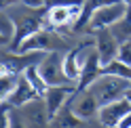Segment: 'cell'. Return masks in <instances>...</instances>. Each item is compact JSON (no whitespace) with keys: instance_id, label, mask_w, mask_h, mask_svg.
<instances>
[{"instance_id":"ba28073f","label":"cell","mask_w":131,"mask_h":128,"mask_svg":"<svg viewBox=\"0 0 131 128\" xmlns=\"http://www.w3.org/2000/svg\"><path fill=\"white\" fill-rule=\"evenodd\" d=\"M78 90L76 84H61V86H49V90L45 92V103H47V109L51 118L57 114L59 109H63L66 105L70 103V99L74 97V92Z\"/></svg>"},{"instance_id":"7a4b0ae2","label":"cell","mask_w":131,"mask_h":128,"mask_svg":"<svg viewBox=\"0 0 131 128\" xmlns=\"http://www.w3.org/2000/svg\"><path fill=\"white\" fill-rule=\"evenodd\" d=\"M72 49V44L68 42V36L61 34L57 29H38L30 38L23 40V44L19 46V53H68Z\"/></svg>"},{"instance_id":"9c48e42d","label":"cell","mask_w":131,"mask_h":128,"mask_svg":"<svg viewBox=\"0 0 131 128\" xmlns=\"http://www.w3.org/2000/svg\"><path fill=\"white\" fill-rule=\"evenodd\" d=\"M93 36H95V51H97V55H100V59H102L104 65L118 57L121 42H118V38L112 34L110 27L97 29V31H93Z\"/></svg>"},{"instance_id":"30bf717a","label":"cell","mask_w":131,"mask_h":128,"mask_svg":"<svg viewBox=\"0 0 131 128\" xmlns=\"http://www.w3.org/2000/svg\"><path fill=\"white\" fill-rule=\"evenodd\" d=\"M129 111H131V103L123 97L118 101L108 103V105H102L100 114H97V122H100L104 128H116L118 122L129 114Z\"/></svg>"},{"instance_id":"5bb4252c","label":"cell","mask_w":131,"mask_h":128,"mask_svg":"<svg viewBox=\"0 0 131 128\" xmlns=\"http://www.w3.org/2000/svg\"><path fill=\"white\" fill-rule=\"evenodd\" d=\"M15 34H17V27H15V21L9 17V13L2 11V19H0V40H2V51H9Z\"/></svg>"},{"instance_id":"44dd1931","label":"cell","mask_w":131,"mask_h":128,"mask_svg":"<svg viewBox=\"0 0 131 128\" xmlns=\"http://www.w3.org/2000/svg\"><path fill=\"white\" fill-rule=\"evenodd\" d=\"M23 4L34 6V9H45V6H47V0H23Z\"/></svg>"},{"instance_id":"ac0fdd59","label":"cell","mask_w":131,"mask_h":128,"mask_svg":"<svg viewBox=\"0 0 131 128\" xmlns=\"http://www.w3.org/2000/svg\"><path fill=\"white\" fill-rule=\"evenodd\" d=\"M104 74H110V76H116V78H123V80H129L131 82V65L123 63L121 59H112L110 63H106Z\"/></svg>"},{"instance_id":"7402d4cb","label":"cell","mask_w":131,"mask_h":128,"mask_svg":"<svg viewBox=\"0 0 131 128\" xmlns=\"http://www.w3.org/2000/svg\"><path fill=\"white\" fill-rule=\"evenodd\" d=\"M17 4H23V0H2V11L13 9V6H17Z\"/></svg>"},{"instance_id":"3957f363","label":"cell","mask_w":131,"mask_h":128,"mask_svg":"<svg viewBox=\"0 0 131 128\" xmlns=\"http://www.w3.org/2000/svg\"><path fill=\"white\" fill-rule=\"evenodd\" d=\"M129 86H131L129 80H123V78L110 76V74H102L91 86H89V90L97 97L100 105H108V103L118 101V99L125 97Z\"/></svg>"},{"instance_id":"8992f818","label":"cell","mask_w":131,"mask_h":128,"mask_svg":"<svg viewBox=\"0 0 131 128\" xmlns=\"http://www.w3.org/2000/svg\"><path fill=\"white\" fill-rule=\"evenodd\" d=\"M63 55L66 53H47L45 59L38 63V69L49 86L72 84L68 80V76H66V69H63Z\"/></svg>"},{"instance_id":"e0dca14e","label":"cell","mask_w":131,"mask_h":128,"mask_svg":"<svg viewBox=\"0 0 131 128\" xmlns=\"http://www.w3.org/2000/svg\"><path fill=\"white\" fill-rule=\"evenodd\" d=\"M23 76L30 80V84L34 86V90L38 92V97H45V92L49 90V84H47V80L42 78V74H40L38 65H30L26 71H23Z\"/></svg>"},{"instance_id":"9a60e30c","label":"cell","mask_w":131,"mask_h":128,"mask_svg":"<svg viewBox=\"0 0 131 128\" xmlns=\"http://www.w3.org/2000/svg\"><path fill=\"white\" fill-rule=\"evenodd\" d=\"M63 69H66V76H68L70 82H72V84H78V80H80V71H83V65L78 63L76 53L72 51V49L63 55Z\"/></svg>"},{"instance_id":"4fadbf2b","label":"cell","mask_w":131,"mask_h":128,"mask_svg":"<svg viewBox=\"0 0 131 128\" xmlns=\"http://www.w3.org/2000/svg\"><path fill=\"white\" fill-rule=\"evenodd\" d=\"M83 124H85V122L74 114V111H72L70 103H68L63 109L57 111V114L53 116V120H51V128H80Z\"/></svg>"},{"instance_id":"d4e9b609","label":"cell","mask_w":131,"mask_h":128,"mask_svg":"<svg viewBox=\"0 0 131 128\" xmlns=\"http://www.w3.org/2000/svg\"><path fill=\"white\" fill-rule=\"evenodd\" d=\"M125 2H127V4H129V6H131V0H125Z\"/></svg>"},{"instance_id":"484cf974","label":"cell","mask_w":131,"mask_h":128,"mask_svg":"<svg viewBox=\"0 0 131 128\" xmlns=\"http://www.w3.org/2000/svg\"><path fill=\"white\" fill-rule=\"evenodd\" d=\"M100 128H104V126H102V124H100Z\"/></svg>"},{"instance_id":"8fae6325","label":"cell","mask_w":131,"mask_h":128,"mask_svg":"<svg viewBox=\"0 0 131 128\" xmlns=\"http://www.w3.org/2000/svg\"><path fill=\"white\" fill-rule=\"evenodd\" d=\"M36 97H38V92L34 90V86L30 84V80L21 74L17 86L13 88V92H11L6 99H2V105H9V107H13V109H19V107L26 105V103L34 101Z\"/></svg>"},{"instance_id":"7c38bea8","label":"cell","mask_w":131,"mask_h":128,"mask_svg":"<svg viewBox=\"0 0 131 128\" xmlns=\"http://www.w3.org/2000/svg\"><path fill=\"white\" fill-rule=\"evenodd\" d=\"M104 74V63L100 59V55H97V51L93 49L91 53H89V57L85 61V65H83V71H80V80H78V90H85L89 88L97 78H100Z\"/></svg>"},{"instance_id":"d6986e66","label":"cell","mask_w":131,"mask_h":128,"mask_svg":"<svg viewBox=\"0 0 131 128\" xmlns=\"http://www.w3.org/2000/svg\"><path fill=\"white\" fill-rule=\"evenodd\" d=\"M17 82H19V74H13V71H2V76H0V97L6 99V97L13 92V88L17 86Z\"/></svg>"},{"instance_id":"cb8c5ba5","label":"cell","mask_w":131,"mask_h":128,"mask_svg":"<svg viewBox=\"0 0 131 128\" xmlns=\"http://www.w3.org/2000/svg\"><path fill=\"white\" fill-rule=\"evenodd\" d=\"M125 99L131 103V86H129V88H127V92H125Z\"/></svg>"},{"instance_id":"5b68a950","label":"cell","mask_w":131,"mask_h":128,"mask_svg":"<svg viewBox=\"0 0 131 128\" xmlns=\"http://www.w3.org/2000/svg\"><path fill=\"white\" fill-rule=\"evenodd\" d=\"M21 120L23 128H51V114L47 109V103L42 97H36L34 101L26 103L23 107L15 109Z\"/></svg>"},{"instance_id":"6da1fadb","label":"cell","mask_w":131,"mask_h":128,"mask_svg":"<svg viewBox=\"0 0 131 128\" xmlns=\"http://www.w3.org/2000/svg\"><path fill=\"white\" fill-rule=\"evenodd\" d=\"M6 13L15 21V27H17V34H15V40H13L9 51L17 53L19 46L23 44V40L30 38L34 31L42 29L47 13H45V9H34V6H28V4H17L13 9H6Z\"/></svg>"},{"instance_id":"52a82bcc","label":"cell","mask_w":131,"mask_h":128,"mask_svg":"<svg viewBox=\"0 0 131 128\" xmlns=\"http://www.w3.org/2000/svg\"><path fill=\"white\" fill-rule=\"evenodd\" d=\"M70 107L83 122H89V120L97 118L102 105H100V101H97L95 94L89 88H85V90H76L74 92V97L70 99Z\"/></svg>"},{"instance_id":"ffe728a7","label":"cell","mask_w":131,"mask_h":128,"mask_svg":"<svg viewBox=\"0 0 131 128\" xmlns=\"http://www.w3.org/2000/svg\"><path fill=\"white\" fill-rule=\"evenodd\" d=\"M123 63H127V65H131V40H127V42H121V49H118V57Z\"/></svg>"},{"instance_id":"2e32d148","label":"cell","mask_w":131,"mask_h":128,"mask_svg":"<svg viewBox=\"0 0 131 128\" xmlns=\"http://www.w3.org/2000/svg\"><path fill=\"white\" fill-rule=\"evenodd\" d=\"M110 29H112V34L118 38V42H127V40H131V6L129 4H127V13L123 15V19L116 21Z\"/></svg>"},{"instance_id":"277c9868","label":"cell","mask_w":131,"mask_h":128,"mask_svg":"<svg viewBox=\"0 0 131 128\" xmlns=\"http://www.w3.org/2000/svg\"><path fill=\"white\" fill-rule=\"evenodd\" d=\"M127 13V2L125 0H108V2L100 4L91 15V21H89L87 31H97V29H106L112 27L116 21L123 19V15Z\"/></svg>"},{"instance_id":"603a6c76","label":"cell","mask_w":131,"mask_h":128,"mask_svg":"<svg viewBox=\"0 0 131 128\" xmlns=\"http://www.w3.org/2000/svg\"><path fill=\"white\" fill-rule=\"evenodd\" d=\"M116 128H131V111H129V114H127V116L118 122V126H116Z\"/></svg>"}]
</instances>
